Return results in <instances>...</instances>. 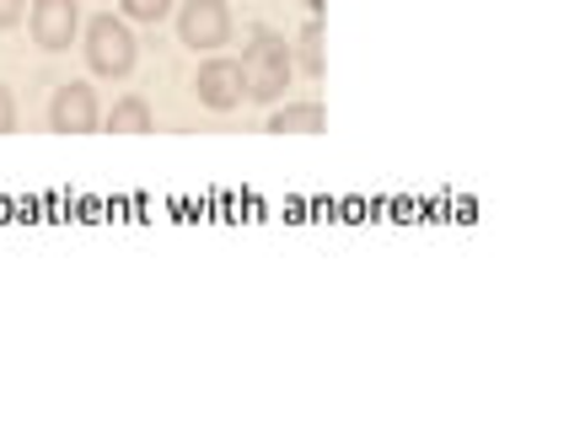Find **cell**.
Returning <instances> with one entry per match:
<instances>
[{
    "label": "cell",
    "instance_id": "cell-11",
    "mask_svg": "<svg viewBox=\"0 0 569 429\" xmlns=\"http://www.w3.org/2000/svg\"><path fill=\"white\" fill-rule=\"evenodd\" d=\"M17 129V97H11V87H0V134H11Z\"/></svg>",
    "mask_w": 569,
    "mask_h": 429
},
{
    "label": "cell",
    "instance_id": "cell-2",
    "mask_svg": "<svg viewBox=\"0 0 569 429\" xmlns=\"http://www.w3.org/2000/svg\"><path fill=\"white\" fill-rule=\"evenodd\" d=\"M87 64L108 81H124L134 70V32L119 17H92L87 22Z\"/></svg>",
    "mask_w": 569,
    "mask_h": 429
},
{
    "label": "cell",
    "instance_id": "cell-7",
    "mask_svg": "<svg viewBox=\"0 0 569 429\" xmlns=\"http://www.w3.org/2000/svg\"><path fill=\"white\" fill-rule=\"evenodd\" d=\"M269 129L274 134H317V129H328V113H322V102H284L274 108Z\"/></svg>",
    "mask_w": 569,
    "mask_h": 429
},
{
    "label": "cell",
    "instance_id": "cell-4",
    "mask_svg": "<svg viewBox=\"0 0 569 429\" xmlns=\"http://www.w3.org/2000/svg\"><path fill=\"white\" fill-rule=\"evenodd\" d=\"M193 92L204 108H216V113H231L242 97H248V81H242V60H204L199 64V76H193Z\"/></svg>",
    "mask_w": 569,
    "mask_h": 429
},
{
    "label": "cell",
    "instance_id": "cell-9",
    "mask_svg": "<svg viewBox=\"0 0 569 429\" xmlns=\"http://www.w3.org/2000/svg\"><path fill=\"white\" fill-rule=\"evenodd\" d=\"M108 129H113V134H146V129H157L151 102H146V97H119L113 113H108Z\"/></svg>",
    "mask_w": 569,
    "mask_h": 429
},
{
    "label": "cell",
    "instance_id": "cell-1",
    "mask_svg": "<svg viewBox=\"0 0 569 429\" xmlns=\"http://www.w3.org/2000/svg\"><path fill=\"white\" fill-rule=\"evenodd\" d=\"M296 76V54L274 28H253L248 32V49H242V81L253 102H280V92Z\"/></svg>",
    "mask_w": 569,
    "mask_h": 429
},
{
    "label": "cell",
    "instance_id": "cell-3",
    "mask_svg": "<svg viewBox=\"0 0 569 429\" xmlns=\"http://www.w3.org/2000/svg\"><path fill=\"white\" fill-rule=\"evenodd\" d=\"M178 38L189 49H204V54H216L221 43H231V11H226V0H183Z\"/></svg>",
    "mask_w": 569,
    "mask_h": 429
},
{
    "label": "cell",
    "instance_id": "cell-6",
    "mask_svg": "<svg viewBox=\"0 0 569 429\" xmlns=\"http://www.w3.org/2000/svg\"><path fill=\"white\" fill-rule=\"evenodd\" d=\"M49 123L60 129V134H92L97 123H102V108H97V92L87 81H64L54 102H49Z\"/></svg>",
    "mask_w": 569,
    "mask_h": 429
},
{
    "label": "cell",
    "instance_id": "cell-8",
    "mask_svg": "<svg viewBox=\"0 0 569 429\" xmlns=\"http://www.w3.org/2000/svg\"><path fill=\"white\" fill-rule=\"evenodd\" d=\"M290 54H296V70H301V76H312V81H322V70H328V64H322V22H307V28L296 32V43H290Z\"/></svg>",
    "mask_w": 569,
    "mask_h": 429
},
{
    "label": "cell",
    "instance_id": "cell-5",
    "mask_svg": "<svg viewBox=\"0 0 569 429\" xmlns=\"http://www.w3.org/2000/svg\"><path fill=\"white\" fill-rule=\"evenodd\" d=\"M32 38H38V49H49V54H60L76 43V28H81V6L76 0H32Z\"/></svg>",
    "mask_w": 569,
    "mask_h": 429
},
{
    "label": "cell",
    "instance_id": "cell-12",
    "mask_svg": "<svg viewBox=\"0 0 569 429\" xmlns=\"http://www.w3.org/2000/svg\"><path fill=\"white\" fill-rule=\"evenodd\" d=\"M22 11H28V0H0V28H17Z\"/></svg>",
    "mask_w": 569,
    "mask_h": 429
},
{
    "label": "cell",
    "instance_id": "cell-10",
    "mask_svg": "<svg viewBox=\"0 0 569 429\" xmlns=\"http://www.w3.org/2000/svg\"><path fill=\"white\" fill-rule=\"evenodd\" d=\"M119 6H124V17H134V22H161L172 11V0H119Z\"/></svg>",
    "mask_w": 569,
    "mask_h": 429
},
{
    "label": "cell",
    "instance_id": "cell-13",
    "mask_svg": "<svg viewBox=\"0 0 569 429\" xmlns=\"http://www.w3.org/2000/svg\"><path fill=\"white\" fill-rule=\"evenodd\" d=\"M301 6H307V11H322V0H301Z\"/></svg>",
    "mask_w": 569,
    "mask_h": 429
}]
</instances>
